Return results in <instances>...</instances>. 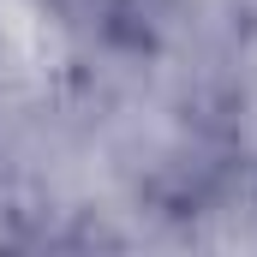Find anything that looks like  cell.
Wrapping results in <instances>:
<instances>
[{"instance_id": "cell-1", "label": "cell", "mask_w": 257, "mask_h": 257, "mask_svg": "<svg viewBox=\"0 0 257 257\" xmlns=\"http://www.w3.org/2000/svg\"><path fill=\"white\" fill-rule=\"evenodd\" d=\"M36 66H42V42H36L30 12H18V6L0 0V96H12Z\"/></svg>"}]
</instances>
